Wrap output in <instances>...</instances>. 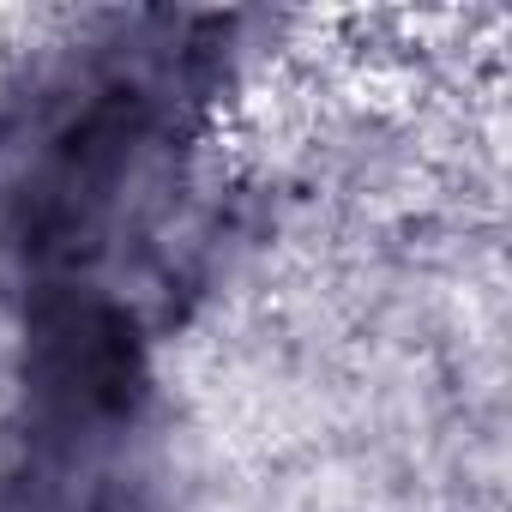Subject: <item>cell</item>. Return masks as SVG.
<instances>
[{
  "label": "cell",
  "instance_id": "6da1fadb",
  "mask_svg": "<svg viewBox=\"0 0 512 512\" xmlns=\"http://www.w3.org/2000/svg\"><path fill=\"white\" fill-rule=\"evenodd\" d=\"M31 386H37L43 410L61 416L67 428L121 416L127 398L139 392V344H133L127 320L97 302H61L37 332Z\"/></svg>",
  "mask_w": 512,
  "mask_h": 512
}]
</instances>
